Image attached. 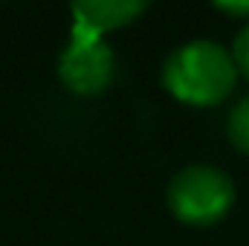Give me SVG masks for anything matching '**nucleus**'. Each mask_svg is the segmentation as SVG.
Returning a JSON list of instances; mask_svg holds the SVG:
<instances>
[{"label":"nucleus","mask_w":249,"mask_h":246,"mask_svg":"<svg viewBox=\"0 0 249 246\" xmlns=\"http://www.w3.org/2000/svg\"><path fill=\"white\" fill-rule=\"evenodd\" d=\"M238 81V67L226 47L214 41H188L168 55L162 67L165 90L197 107L223 102Z\"/></svg>","instance_id":"1"},{"label":"nucleus","mask_w":249,"mask_h":246,"mask_svg":"<svg viewBox=\"0 0 249 246\" xmlns=\"http://www.w3.org/2000/svg\"><path fill=\"white\" fill-rule=\"evenodd\" d=\"M235 203L232 180L212 165H191L168 185V206L177 220L188 226H212Z\"/></svg>","instance_id":"2"},{"label":"nucleus","mask_w":249,"mask_h":246,"mask_svg":"<svg viewBox=\"0 0 249 246\" xmlns=\"http://www.w3.org/2000/svg\"><path fill=\"white\" fill-rule=\"evenodd\" d=\"M58 75L72 93L96 96L113 78V53L102 38L72 29L70 44L58 61Z\"/></svg>","instance_id":"3"},{"label":"nucleus","mask_w":249,"mask_h":246,"mask_svg":"<svg viewBox=\"0 0 249 246\" xmlns=\"http://www.w3.org/2000/svg\"><path fill=\"white\" fill-rule=\"evenodd\" d=\"M148 3L136 0H78L72 3V29L102 38L107 29H119L139 18Z\"/></svg>","instance_id":"4"},{"label":"nucleus","mask_w":249,"mask_h":246,"mask_svg":"<svg viewBox=\"0 0 249 246\" xmlns=\"http://www.w3.org/2000/svg\"><path fill=\"white\" fill-rule=\"evenodd\" d=\"M226 130H229V139H232V145H235L238 151L249 154V96H244V99H241V102L232 107Z\"/></svg>","instance_id":"5"},{"label":"nucleus","mask_w":249,"mask_h":246,"mask_svg":"<svg viewBox=\"0 0 249 246\" xmlns=\"http://www.w3.org/2000/svg\"><path fill=\"white\" fill-rule=\"evenodd\" d=\"M232 58H235V67H238V72L249 78V23L238 32V38H235V47H232Z\"/></svg>","instance_id":"6"},{"label":"nucleus","mask_w":249,"mask_h":246,"mask_svg":"<svg viewBox=\"0 0 249 246\" xmlns=\"http://www.w3.org/2000/svg\"><path fill=\"white\" fill-rule=\"evenodd\" d=\"M220 12L235 15V18H249V3H214Z\"/></svg>","instance_id":"7"}]
</instances>
